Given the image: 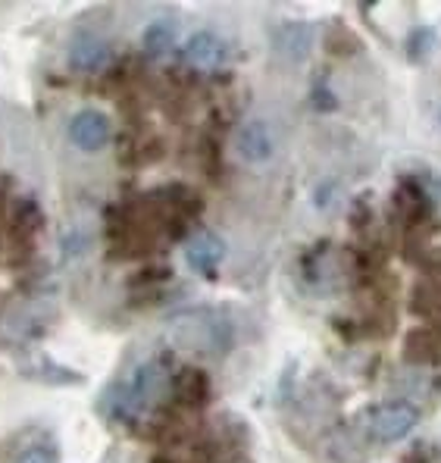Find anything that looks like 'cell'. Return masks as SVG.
<instances>
[{"label":"cell","mask_w":441,"mask_h":463,"mask_svg":"<svg viewBox=\"0 0 441 463\" xmlns=\"http://www.w3.org/2000/svg\"><path fill=\"white\" fill-rule=\"evenodd\" d=\"M417 420H419L417 407L407 404V401H395V404L376 407L370 413V432L379 441H398L417 426Z\"/></svg>","instance_id":"1"},{"label":"cell","mask_w":441,"mask_h":463,"mask_svg":"<svg viewBox=\"0 0 441 463\" xmlns=\"http://www.w3.org/2000/svg\"><path fill=\"white\" fill-rule=\"evenodd\" d=\"M70 141L85 154H98L110 145V119L100 110H81L70 122Z\"/></svg>","instance_id":"2"},{"label":"cell","mask_w":441,"mask_h":463,"mask_svg":"<svg viewBox=\"0 0 441 463\" xmlns=\"http://www.w3.org/2000/svg\"><path fill=\"white\" fill-rule=\"evenodd\" d=\"M222 257H226V241L216 232H198L185 241V260L198 276L213 279L220 269Z\"/></svg>","instance_id":"3"},{"label":"cell","mask_w":441,"mask_h":463,"mask_svg":"<svg viewBox=\"0 0 441 463\" xmlns=\"http://www.w3.org/2000/svg\"><path fill=\"white\" fill-rule=\"evenodd\" d=\"M229 60V44L213 32H198V35L188 38L185 44V63H192L194 70L213 72L220 70Z\"/></svg>","instance_id":"4"},{"label":"cell","mask_w":441,"mask_h":463,"mask_svg":"<svg viewBox=\"0 0 441 463\" xmlns=\"http://www.w3.org/2000/svg\"><path fill=\"white\" fill-rule=\"evenodd\" d=\"M235 151H239L244 163H267L276 151L267 122H260V119L244 122L239 128V135H235Z\"/></svg>","instance_id":"5"},{"label":"cell","mask_w":441,"mask_h":463,"mask_svg":"<svg viewBox=\"0 0 441 463\" xmlns=\"http://www.w3.org/2000/svg\"><path fill=\"white\" fill-rule=\"evenodd\" d=\"M110 60V44L94 32H79L70 44V63L79 72H98Z\"/></svg>","instance_id":"6"},{"label":"cell","mask_w":441,"mask_h":463,"mask_svg":"<svg viewBox=\"0 0 441 463\" xmlns=\"http://www.w3.org/2000/svg\"><path fill=\"white\" fill-rule=\"evenodd\" d=\"M173 41H175L173 23H163V19H157V23L147 25V32H145V38H141V44H145V51L151 53V57H163V53L173 51Z\"/></svg>","instance_id":"7"},{"label":"cell","mask_w":441,"mask_h":463,"mask_svg":"<svg viewBox=\"0 0 441 463\" xmlns=\"http://www.w3.org/2000/svg\"><path fill=\"white\" fill-rule=\"evenodd\" d=\"M57 460H60V451L51 439L32 441L29 448H23V451L16 454V463H57Z\"/></svg>","instance_id":"8"},{"label":"cell","mask_w":441,"mask_h":463,"mask_svg":"<svg viewBox=\"0 0 441 463\" xmlns=\"http://www.w3.org/2000/svg\"><path fill=\"white\" fill-rule=\"evenodd\" d=\"M310 100H314L316 110H325V113L335 110V107H338V98L332 94V88L325 85V81H316V85L310 88Z\"/></svg>","instance_id":"9"},{"label":"cell","mask_w":441,"mask_h":463,"mask_svg":"<svg viewBox=\"0 0 441 463\" xmlns=\"http://www.w3.org/2000/svg\"><path fill=\"white\" fill-rule=\"evenodd\" d=\"M432 32L429 29H417L410 35V41H407V51H410V57H417V60H423L426 53H429V47H432Z\"/></svg>","instance_id":"10"}]
</instances>
